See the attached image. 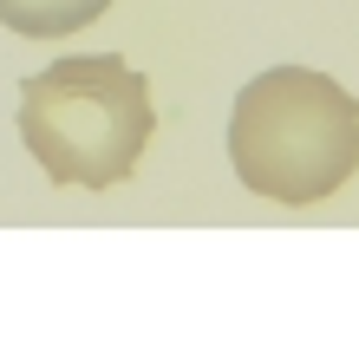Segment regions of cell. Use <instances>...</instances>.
I'll return each mask as SVG.
<instances>
[{"mask_svg":"<svg viewBox=\"0 0 359 340\" xmlns=\"http://www.w3.org/2000/svg\"><path fill=\"white\" fill-rule=\"evenodd\" d=\"M229 170L268 203H320L359 170V98L313 66L255 72L229 112Z\"/></svg>","mask_w":359,"mask_h":340,"instance_id":"1","label":"cell"},{"mask_svg":"<svg viewBox=\"0 0 359 340\" xmlns=\"http://www.w3.org/2000/svg\"><path fill=\"white\" fill-rule=\"evenodd\" d=\"M151 131V85L124 53H72L27 72L20 85V144L66 190L124 183Z\"/></svg>","mask_w":359,"mask_h":340,"instance_id":"2","label":"cell"},{"mask_svg":"<svg viewBox=\"0 0 359 340\" xmlns=\"http://www.w3.org/2000/svg\"><path fill=\"white\" fill-rule=\"evenodd\" d=\"M111 13V0H0V27L20 39H66Z\"/></svg>","mask_w":359,"mask_h":340,"instance_id":"3","label":"cell"}]
</instances>
